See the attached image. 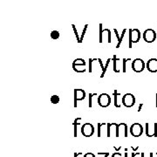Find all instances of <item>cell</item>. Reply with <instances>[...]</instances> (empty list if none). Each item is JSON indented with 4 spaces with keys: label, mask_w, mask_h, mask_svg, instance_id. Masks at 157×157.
<instances>
[{
    "label": "cell",
    "mask_w": 157,
    "mask_h": 157,
    "mask_svg": "<svg viewBox=\"0 0 157 157\" xmlns=\"http://www.w3.org/2000/svg\"><path fill=\"white\" fill-rule=\"evenodd\" d=\"M116 125L117 123H107V137H116Z\"/></svg>",
    "instance_id": "7c38bea8"
},
{
    "label": "cell",
    "mask_w": 157,
    "mask_h": 157,
    "mask_svg": "<svg viewBox=\"0 0 157 157\" xmlns=\"http://www.w3.org/2000/svg\"><path fill=\"white\" fill-rule=\"evenodd\" d=\"M87 28H88V25H85L84 29H83L82 33H81V36H80V41H79V43H82V42H83V40H84V36L85 34H86V33Z\"/></svg>",
    "instance_id": "cb8c5ba5"
},
{
    "label": "cell",
    "mask_w": 157,
    "mask_h": 157,
    "mask_svg": "<svg viewBox=\"0 0 157 157\" xmlns=\"http://www.w3.org/2000/svg\"><path fill=\"white\" fill-rule=\"evenodd\" d=\"M81 134L84 135L85 137L88 138L94 134V127L91 123H85L81 127Z\"/></svg>",
    "instance_id": "52a82bcc"
},
{
    "label": "cell",
    "mask_w": 157,
    "mask_h": 157,
    "mask_svg": "<svg viewBox=\"0 0 157 157\" xmlns=\"http://www.w3.org/2000/svg\"><path fill=\"white\" fill-rule=\"evenodd\" d=\"M98 155H102L103 157H108L110 155L109 152H99Z\"/></svg>",
    "instance_id": "f1b7e54d"
},
{
    "label": "cell",
    "mask_w": 157,
    "mask_h": 157,
    "mask_svg": "<svg viewBox=\"0 0 157 157\" xmlns=\"http://www.w3.org/2000/svg\"><path fill=\"white\" fill-rule=\"evenodd\" d=\"M120 96H121V94L118 92L117 90L115 89L113 91V104H114V107H117V108H120L121 107V104L119 102V99H120Z\"/></svg>",
    "instance_id": "2e32d148"
},
{
    "label": "cell",
    "mask_w": 157,
    "mask_h": 157,
    "mask_svg": "<svg viewBox=\"0 0 157 157\" xmlns=\"http://www.w3.org/2000/svg\"><path fill=\"white\" fill-rule=\"evenodd\" d=\"M128 148H126L125 149V157H128Z\"/></svg>",
    "instance_id": "f35d334b"
},
{
    "label": "cell",
    "mask_w": 157,
    "mask_h": 157,
    "mask_svg": "<svg viewBox=\"0 0 157 157\" xmlns=\"http://www.w3.org/2000/svg\"><path fill=\"white\" fill-rule=\"evenodd\" d=\"M145 133L147 137H155V125L146 123L145 125Z\"/></svg>",
    "instance_id": "5bb4252c"
},
{
    "label": "cell",
    "mask_w": 157,
    "mask_h": 157,
    "mask_svg": "<svg viewBox=\"0 0 157 157\" xmlns=\"http://www.w3.org/2000/svg\"><path fill=\"white\" fill-rule=\"evenodd\" d=\"M73 65H78V66H86V61L83 59H76L73 62Z\"/></svg>",
    "instance_id": "ffe728a7"
},
{
    "label": "cell",
    "mask_w": 157,
    "mask_h": 157,
    "mask_svg": "<svg viewBox=\"0 0 157 157\" xmlns=\"http://www.w3.org/2000/svg\"><path fill=\"white\" fill-rule=\"evenodd\" d=\"M74 105L73 107H77V101H83L86 98V92L83 89H74Z\"/></svg>",
    "instance_id": "30bf717a"
},
{
    "label": "cell",
    "mask_w": 157,
    "mask_h": 157,
    "mask_svg": "<svg viewBox=\"0 0 157 157\" xmlns=\"http://www.w3.org/2000/svg\"><path fill=\"white\" fill-rule=\"evenodd\" d=\"M112 157H121V154L119 152H115V153L112 154Z\"/></svg>",
    "instance_id": "1f68e13d"
},
{
    "label": "cell",
    "mask_w": 157,
    "mask_h": 157,
    "mask_svg": "<svg viewBox=\"0 0 157 157\" xmlns=\"http://www.w3.org/2000/svg\"><path fill=\"white\" fill-rule=\"evenodd\" d=\"M113 148L115 149V151H120V149L121 148V147H113Z\"/></svg>",
    "instance_id": "74e56055"
},
{
    "label": "cell",
    "mask_w": 157,
    "mask_h": 157,
    "mask_svg": "<svg viewBox=\"0 0 157 157\" xmlns=\"http://www.w3.org/2000/svg\"><path fill=\"white\" fill-rule=\"evenodd\" d=\"M156 97H155V106H156V107H157V94H156Z\"/></svg>",
    "instance_id": "ab89813d"
},
{
    "label": "cell",
    "mask_w": 157,
    "mask_h": 157,
    "mask_svg": "<svg viewBox=\"0 0 157 157\" xmlns=\"http://www.w3.org/2000/svg\"><path fill=\"white\" fill-rule=\"evenodd\" d=\"M140 157H154V153H148V154H146V153H144V152H142L141 154H140Z\"/></svg>",
    "instance_id": "83f0119b"
},
{
    "label": "cell",
    "mask_w": 157,
    "mask_h": 157,
    "mask_svg": "<svg viewBox=\"0 0 157 157\" xmlns=\"http://www.w3.org/2000/svg\"><path fill=\"white\" fill-rule=\"evenodd\" d=\"M94 96H98V94H91L90 93L89 95H88V107L89 108L93 107V98H94Z\"/></svg>",
    "instance_id": "7402d4cb"
},
{
    "label": "cell",
    "mask_w": 157,
    "mask_h": 157,
    "mask_svg": "<svg viewBox=\"0 0 157 157\" xmlns=\"http://www.w3.org/2000/svg\"><path fill=\"white\" fill-rule=\"evenodd\" d=\"M146 67V63L141 59H135L132 62V69L135 73H141Z\"/></svg>",
    "instance_id": "3957f363"
},
{
    "label": "cell",
    "mask_w": 157,
    "mask_h": 157,
    "mask_svg": "<svg viewBox=\"0 0 157 157\" xmlns=\"http://www.w3.org/2000/svg\"><path fill=\"white\" fill-rule=\"evenodd\" d=\"M112 61H113V72H114V73H119L120 72H121L120 67H119V66H120V58H118V57L114 54V55L113 56Z\"/></svg>",
    "instance_id": "9a60e30c"
},
{
    "label": "cell",
    "mask_w": 157,
    "mask_h": 157,
    "mask_svg": "<svg viewBox=\"0 0 157 157\" xmlns=\"http://www.w3.org/2000/svg\"><path fill=\"white\" fill-rule=\"evenodd\" d=\"M59 97L56 94H54V95H52L51 97V102L52 103V104H58L59 102Z\"/></svg>",
    "instance_id": "603a6c76"
},
{
    "label": "cell",
    "mask_w": 157,
    "mask_h": 157,
    "mask_svg": "<svg viewBox=\"0 0 157 157\" xmlns=\"http://www.w3.org/2000/svg\"><path fill=\"white\" fill-rule=\"evenodd\" d=\"M102 26V24L99 25V42L102 43L104 39L107 38V42L110 44L112 42V33L109 29H103Z\"/></svg>",
    "instance_id": "7a4b0ae2"
},
{
    "label": "cell",
    "mask_w": 157,
    "mask_h": 157,
    "mask_svg": "<svg viewBox=\"0 0 157 157\" xmlns=\"http://www.w3.org/2000/svg\"><path fill=\"white\" fill-rule=\"evenodd\" d=\"M155 157H157V153H156V154H155Z\"/></svg>",
    "instance_id": "60d3db41"
},
{
    "label": "cell",
    "mask_w": 157,
    "mask_h": 157,
    "mask_svg": "<svg viewBox=\"0 0 157 157\" xmlns=\"http://www.w3.org/2000/svg\"><path fill=\"white\" fill-rule=\"evenodd\" d=\"M73 69L76 73H85L86 71V66H78V65H73Z\"/></svg>",
    "instance_id": "ac0fdd59"
},
{
    "label": "cell",
    "mask_w": 157,
    "mask_h": 157,
    "mask_svg": "<svg viewBox=\"0 0 157 157\" xmlns=\"http://www.w3.org/2000/svg\"><path fill=\"white\" fill-rule=\"evenodd\" d=\"M128 135V126L126 123H120L116 125V137L119 138L121 136H123L127 138Z\"/></svg>",
    "instance_id": "9c48e42d"
},
{
    "label": "cell",
    "mask_w": 157,
    "mask_h": 157,
    "mask_svg": "<svg viewBox=\"0 0 157 157\" xmlns=\"http://www.w3.org/2000/svg\"><path fill=\"white\" fill-rule=\"evenodd\" d=\"M143 127L140 123H134L129 129L130 134L134 137H140L143 134Z\"/></svg>",
    "instance_id": "5b68a950"
},
{
    "label": "cell",
    "mask_w": 157,
    "mask_h": 157,
    "mask_svg": "<svg viewBox=\"0 0 157 157\" xmlns=\"http://www.w3.org/2000/svg\"><path fill=\"white\" fill-rule=\"evenodd\" d=\"M131 148L133 149V152H135L138 150V148H139V147H131Z\"/></svg>",
    "instance_id": "8d00e7d4"
},
{
    "label": "cell",
    "mask_w": 157,
    "mask_h": 157,
    "mask_svg": "<svg viewBox=\"0 0 157 157\" xmlns=\"http://www.w3.org/2000/svg\"><path fill=\"white\" fill-rule=\"evenodd\" d=\"M157 34L153 29H147L143 33V39L147 43H153L156 39Z\"/></svg>",
    "instance_id": "8992f818"
},
{
    "label": "cell",
    "mask_w": 157,
    "mask_h": 157,
    "mask_svg": "<svg viewBox=\"0 0 157 157\" xmlns=\"http://www.w3.org/2000/svg\"><path fill=\"white\" fill-rule=\"evenodd\" d=\"M140 154L141 153H139V152H132V157H136L138 156V155H140Z\"/></svg>",
    "instance_id": "d6a6232c"
},
{
    "label": "cell",
    "mask_w": 157,
    "mask_h": 157,
    "mask_svg": "<svg viewBox=\"0 0 157 157\" xmlns=\"http://www.w3.org/2000/svg\"><path fill=\"white\" fill-rule=\"evenodd\" d=\"M131 59H122V73H126V65H127V62L130 61Z\"/></svg>",
    "instance_id": "4316f807"
},
{
    "label": "cell",
    "mask_w": 157,
    "mask_h": 157,
    "mask_svg": "<svg viewBox=\"0 0 157 157\" xmlns=\"http://www.w3.org/2000/svg\"><path fill=\"white\" fill-rule=\"evenodd\" d=\"M111 97L107 94H101L98 96V104L101 107H107L111 104Z\"/></svg>",
    "instance_id": "277c9868"
},
{
    "label": "cell",
    "mask_w": 157,
    "mask_h": 157,
    "mask_svg": "<svg viewBox=\"0 0 157 157\" xmlns=\"http://www.w3.org/2000/svg\"><path fill=\"white\" fill-rule=\"evenodd\" d=\"M72 27H73V32H74V33H75V37H76V39H77V42L79 43V41H80V37H79V35H78V31H77V29H76L75 25H72Z\"/></svg>",
    "instance_id": "d4e9b609"
},
{
    "label": "cell",
    "mask_w": 157,
    "mask_h": 157,
    "mask_svg": "<svg viewBox=\"0 0 157 157\" xmlns=\"http://www.w3.org/2000/svg\"><path fill=\"white\" fill-rule=\"evenodd\" d=\"M93 62H94V59H89V69H88V71H89V73H93V71H92V66H93Z\"/></svg>",
    "instance_id": "f546056e"
},
{
    "label": "cell",
    "mask_w": 157,
    "mask_h": 157,
    "mask_svg": "<svg viewBox=\"0 0 157 157\" xmlns=\"http://www.w3.org/2000/svg\"><path fill=\"white\" fill-rule=\"evenodd\" d=\"M121 101H122V104H123L124 107H132L133 106H135V97L134 94L128 93V94H124Z\"/></svg>",
    "instance_id": "ba28073f"
},
{
    "label": "cell",
    "mask_w": 157,
    "mask_h": 157,
    "mask_svg": "<svg viewBox=\"0 0 157 157\" xmlns=\"http://www.w3.org/2000/svg\"><path fill=\"white\" fill-rule=\"evenodd\" d=\"M51 36V39H53V40H57V39L59 38V33L56 31V30H54V31H52V33H50Z\"/></svg>",
    "instance_id": "44dd1931"
},
{
    "label": "cell",
    "mask_w": 157,
    "mask_h": 157,
    "mask_svg": "<svg viewBox=\"0 0 157 157\" xmlns=\"http://www.w3.org/2000/svg\"><path fill=\"white\" fill-rule=\"evenodd\" d=\"M111 60H112V59H107V62H106V65L104 66V70H103V72L101 73V78H104V76H105V73H106V72H107V67H108V66H109V64H110V62H111Z\"/></svg>",
    "instance_id": "d6986e66"
},
{
    "label": "cell",
    "mask_w": 157,
    "mask_h": 157,
    "mask_svg": "<svg viewBox=\"0 0 157 157\" xmlns=\"http://www.w3.org/2000/svg\"><path fill=\"white\" fill-rule=\"evenodd\" d=\"M80 155H83V153L82 152H78V153H74V157H78Z\"/></svg>",
    "instance_id": "836d02e7"
},
{
    "label": "cell",
    "mask_w": 157,
    "mask_h": 157,
    "mask_svg": "<svg viewBox=\"0 0 157 157\" xmlns=\"http://www.w3.org/2000/svg\"><path fill=\"white\" fill-rule=\"evenodd\" d=\"M155 125V137H157V123H154Z\"/></svg>",
    "instance_id": "e575fe53"
},
{
    "label": "cell",
    "mask_w": 157,
    "mask_h": 157,
    "mask_svg": "<svg viewBox=\"0 0 157 157\" xmlns=\"http://www.w3.org/2000/svg\"><path fill=\"white\" fill-rule=\"evenodd\" d=\"M146 67L150 73H157V59H150L147 61Z\"/></svg>",
    "instance_id": "8fae6325"
},
{
    "label": "cell",
    "mask_w": 157,
    "mask_h": 157,
    "mask_svg": "<svg viewBox=\"0 0 157 157\" xmlns=\"http://www.w3.org/2000/svg\"><path fill=\"white\" fill-rule=\"evenodd\" d=\"M128 32V48H132L133 44L140 41V32L139 29H129Z\"/></svg>",
    "instance_id": "6da1fadb"
},
{
    "label": "cell",
    "mask_w": 157,
    "mask_h": 157,
    "mask_svg": "<svg viewBox=\"0 0 157 157\" xmlns=\"http://www.w3.org/2000/svg\"><path fill=\"white\" fill-rule=\"evenodd\" d=\"M80 121H81V117H77L73 121V129H74L73 136L74 137H77V127L80 124Z\"/></svg>",
    "instance_id": "e0dca14e"
},
{
    "label": "cell",
    "mask_w": 157,
    "mask_h": 157,
    "mask_svg": "<svg viewBox=\"0 0 157 157\" xmlns=\"http://www.w3.org/2000/svg\"><path fill=\"white\" fill-rule=\"evenodd\" d=\"M107 123H98V137H101V130L102 127L107 126Z\"/></svg>",
    "instance_id": "484cf974"
},
{
    "label": "cell",
    "mask_w": 157,
    "mask_h": 157,
    "mask_svg": "<svg viewBox=\"0 0 157 157\" xmlns=\"http://www.w3.org/2000/svg\"><path fill=\"white\" fill-rule=\"evenodd\" d=\"M126 32H127V30H126V29H123L122 33H121V35H119V32H118L117 30H116V29H113V33H115V36H116V38H117V40H118V43H117V45H116V47H115V48L119 49V47L121 46V43H122V40H123L124 37H125V33H126Z\"/></svg>",
    "instance_id": "4fadbf2b"
},
{
    "label": "cell",
    "mask_w": 157,
    "mask_h": 157,
    "mask_svg": "<svg viewBox=\"0 0 157 157\" xmlns=\"http://www.w3.org/2000/svg\"><path fill=\"white\" fill-rule=\"evenodd\" d=\"M143 105H144L143 103H140V105H139V107H138V110H137L138 112H140V111H141V109H142V107H143Z\"/></svg>",
    "instance_id": "d590c367"
},
{
    "label": "cell",
    "mask_w": 157,
    "mask_h": 157,
    "mask_svg": "<svg viewBox=\"0 0 157 157\" xmlns=\"http://www.w3.org/2000/svg\"><path fill=\"white\" fill-rule=\"evenodd\" d=\"M83 157H96L93 153H90V152H88V153H86V154H85L84 156Z\"/></svg>",
    "instance_id": "4dcf8cb0"
}]
</instances>
